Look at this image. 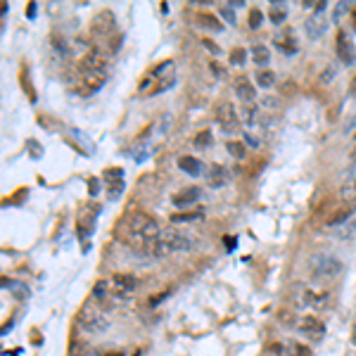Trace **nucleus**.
I'll use <instances>...</instances> for the list:
<instances>
[{
	"instance_id": "obj_1",
	"label": "nucleus",
	"mask_w": 356,
	"mask_h": 356,
	"mask_svg": "<svg viewBox=\"0 0 356 356\" xmlns=\"http://www.w3.org/2000/svg\"><path fill=\"white\" fill-rule=\"evenodd\" d=\"M119 228H121V233L126 235V240H138V242H140V249L148 245V242L157 240L159 233H162L159 223L145 212H131L129 216L119 223Z\"/></svg>"
},
{
	"instance_id": "obj_2",
	"label": "nucleus",
	"mask_w": 356,
	"mask_h": 356,
	"mask_svg": "<svg viewBox=\"0 0 356 356\" xmlns=\"http://www.w3.org/2000/svg\"><path fill=\"white\" fill-rule=\"evenodd\" d=\"M76 323L81 325V330L91 332V335H102L110 330V321L104 318V311L95 304H83L76 313Z\"/></svg>"
},
{
	"instance_id": "obj_3",
	"label": "nucleus",
	"mask_w": 356,
	"mask_h": 356,
	"mask_svg": "<svg viewBox=\"0 0 356 356\" xmlns=\"http://www.w3.org/2000/svg\"><path fill=\"white\" fill-rule=\"evenodd\" d=\"M309 266H311V273L318 276V278H335L344 268L342 261L337 259V257H332V254H313Z\"/></svg>"
},
{
	"instance_id": "obj_4",
	"label": "nucleus",
	"mask_w": 356,
	"mask_h": 356,
	"mask_svg": "<svg viewBox=\"0 0 356 356\" xmlns=\"http://www.w3.org/2000/svg\"><path fill=\"white\" fill-rule=\"evenodd\" d=\"M159 240H162L164 245L169 247V252H190L195 249V238H190L185 231H178V228H162V233H159Z\"/></svg>"
},
{
	"instance_id": "obj_5",
	"label": "nucleus",
	"mask_w": 356,
	"mask_h": 356,
	"mask_svg": "<svg viewBox=\"0 0 356 356\" xmlns=\"http://www.w3.org/2000/svg\"><path fill=\"white\" fill-rule=\"evenodd\" d=\"M216 121H219V126L226 133H235L238 131V110H235L233 102H221L219 107H216Z\"/></svg>"
},
{
	"instance_id": "obj_6",
	"label": "nucleus",
	"mask_w": 356,
	"mask_h": 356,
	"mask_svg": "<svg viewBox=\"0 0 356 356\" xmlns=\"http://www.w3.org/2000/svg\"><path fill=\"white\" fill-rule=\"evenodd\" d=\"M107 81V71H81V93L93 95L104 86Z\"/></svg>"
},
{
	"instance_id": "obj_7",
	"label": "nucleus",
	"mask_w": 356,
	"mask_h": 356,
	"mask_svg": "<svg viewBox=\"0 0 356 356\" xmlns=\"http://www.w3.org/2000/svg\"><path fill=\"white\" fill-rule=\"evenodd\" d=\"M328 26H330V22H328V17H325L323 12H313L309 19L304 22V31L311 40H318L325 31H328Z\"/></svg>"
},
{
	"instance_id": "obj_8",
	"label": "nucleus",
	"mask_w": 356,
	"mask_h": 356,
	"mask_svg": "<svg viewBox=\"0 0 356 356\" xmlns=\"http://www.w3.org/2000/svg\"><path fill=\"white\" fill-rule=\"evenodd\" d=\"M340 200H342L344 204H349L351 209H356V164H351L349 171H347V178L342 181Z\"/></svg>"
},
{
	"instance_id": "obj_9",
	"label": "nucleus",
	"mask_w": 356,
	"mask_h": 356,
	"mask_svg": "<svg viewBox=\"0 0 356 356\" xmlns=\"http://www.w3.org/2000/svg\"><path fill=\"white\" fill-rule=\"evenodd\" d=\"M337 59L344 67H351L356 62L354 48H351V40H349V33L347 31H337Z\"/></svg>"
},
{
	"instance_id": "obj_10",
	"label": "nucleus",
	"mask_w": 356,
	"mask_h": 356,
	"mask_svg": "<svg viewBox=\"0 0 356 356\" xmlns=\"http://www.w3.org/2000/svg\"><path fill=\"white\" fill-rule=\"evenodd\" d=\"M302 304L309 306V309L323 311V309H328V304H330V295H328V292H321V290L309 287V290H304V295H302Z\"/></svg>"
},
{
	"instance_id": "obj_11",
	"label": "nucleus",
	"mask_w": 356,
	"mask_h": 356,
	"mask_svg": "<svg viewBox=\"0 0 356 356\" xmlns=\"http://www.w3.org/2000/svg\"><path fill=\"white\" fill-rule=\"evenodd\" d=\"M112 285H114V292L117 295H129V292H136L138 290V278L136 276H131V273H114L112 276Z\"/></svg>"
},
{
	"instance_id": "obj_12",
	"label": "nucleus",
	"mask_w": 356,
	"mask_h": 356,
	"mask_svg": "<svg viewBox=\"0 0 356 356\" xmlns=\"http://www.w3.org/2000/svg\"><path fill=\"white\" fill-rule=\"evenodd\" d=\"M93 31L97 36H110L114 31V14L110 10H104V12L95 14V19H93Z\"/></svg>"
},
{
	"instance_id": "obj_13",
	"label": "nucleus",
	"mask_w": 356,
	"mask_h": 356,
	"mask_svg": "<svg viewBox=\"0 0 356 356\" xmlns=\"http://www.w3.org/2000/svg\"><path fill=\"white\" fill-rule=\"evenodd\" d=\"M204 178H207V183L212 185V188H223V185L231 181V174H228L226 166H221V164H212Z\"/></svg>"
},
{
	"instance_id": "obj_14",
	"label": "nucleus",
	"mask_w": 356,
	"mask_h": 356,
	"mask_svg": "<svg viewBox=\"0 0 356 356\" xmlns=\"http://www.w3.org/2000/svg\"><path fill=\"white\" fill-rule=\"evenodd\" d=\"M178 166H181L183 174H188V176H207L204 174V164H202L197 157H181V159H178Z\"/></svg>"
},
{
	"instance_id": "obj_15",
	"label": "nucleus",
	"mask_w": 356,
	"mask_h": 356,
	"mask_svg": "<svg viewBox=\"0 0 356 356\" xmlns=\"http://www.w3.org/2000/svg\"><path fill=\"white\" fill-rule=\"evenodd\" d=\"M299 330L302 332H306V335H323L325 332V325L318 321V318H313V316H306V318H302L299 321Z\"/></svg>"
},
{
	"instance_id": "obj_16",
	"label": "nucleus",
	"mask_w": 356,
	"mask_h": 356,
	"mask_svg": "<svg viewBox=\"0 0 356 356\" xmlns=\"http://www.w3.org/2000/svg\"><path fill=\"white\" fill-rule=\"evenodd\" d=\"M200 195H202L200 188H185L183 193L174 195V204L176 207H188V204H193V202L200 200Z\"/></svg>"
},
{
	"instance_id": "obj_17",
	"label": "nucleus",
	"mask_w": 356,
	"mask_h": 356,
	"mask_svg": "<svg viewBox=\"0 0 356 356\" xmlns=\"http://www.w3.org/2000/svg\"><path fill=\"white\" fill-rule=\"evenodd\" d=\"M268 17H271V22L276 26L285 24V19H287V5H285V0H271V12H268Z\"/></svg>"
},
{
	"instance_id": "obj_18",
	"label": "nucleus",
	"mask_w": 356,
	"mask_h": 356,
	"mask_svg": "<svg viewBox=\"0 0 356 356\" xmlns=\"http://www.w3.org/2000/svg\"><path fill=\"white\" fill-rule=\"evenodd\" d=\"M235 93H238V97L242 102H254V100H257V88H254L249 81H245V78L235 83Z\"/></svg>"
},
{
	"instance_id": "obj_19",
	"label": "nucleus",
	"mask_w": 356,
	"mask_h": 356,
	"mask_svg": "<svg viewBox=\"0 0 356 356\" xmlns=\"http://www.w3.org/2000/svg\"><path fill=\"white\" fill-rule=\"evenodd\" d=\"M200 219H204V209H195V212L171 214V223H190V221H200Z\"/></svg>"
},
{
	"instance_id": "obj_20",
	"label": "nucleus",
	"mask_w": 356,
	"mask_h": 356,
	"mask_svg": "<svg viewBox=\"0 0 356 356\" xmlns=\"http://www.w3.org/2000/svg\"><path fill=\"white\" fill-rule=\"evenodd\" d=\"M252 62L254 65H259V67H266L268 62H271V50L266 46H252Z\"/></svg>"
},
{
	"instance_id": "obj_21",
	"label": "nucleus",
	"mask_w": 356,
	"mask_h": 356,
	"mask_svg": "<svg viewBox=\"0 0 356 356\" xmlns=\"http://www.w3.org/2000/svg\"><path fill=\"white\" fill-rule=\"evenodd\" d=\"M197 24H200L202 29H209V31H221V29H223V24L219 22V17L207 14V12H202L200 17H197Z\"/></svg>"
},
{
	"instance_id": "obj_22",
	"label": "nucleus",
	"mask_w": 356,
	"mask_h": 356,
	"mask_svg": "<svg viewBox=\"0 0 356 356\" xmlns=\"http://www.w3.org/2000/svg\"><path fill=\"white\" fill-rule=\"evenodd\" d=\"M276 48H278L280 52H285V55H295V52L299 50L297 40H292L287 33H285V36H280V38H276Z\"/></svg>"
},
{
	"instance_id": "obj_23",
	"label": "nucleus",
	"mask_w": 356,
	"mask_h": 356,
	"mask_svg": "<svg viewBox=\"0 0 356 356\" xmlns=\"http://www.w3.org/2000/svg\"><path fill=\"white\" fill-rule=\"evenodd\" d=\"M354 212H356V209H351V207L340 209V212L332 214L330 219H328V226H344V223L351 219V214H354Z\"/></svg>"
},
{
	"instance_id": "obj_24",
	"label": "nucleus",
	"mask_w": 356,
	"mask_h": 356,
	"mask_svg": "<svg viewBox=\"0 0 356 356\" xmlns=\"http://www.w3.org/2000/svg\"><path fill=\"white\" fill-rule=\"evenodd\" d=\"M226 150H228V155L235 157V159H245V142L228 140V142H226Z\"/></svg>"
},
{
	"instance_id": "obj_25",
	"label": "nucleus",
	"mask_w": 356,
	"mask_h": 356,
	"mask_svg": "<svg viewBox=\"0 0 356 356\" xmlns=\"http://www.w3.org/2000/svg\"><path fill=\"white\" fill-rule=\"evenodd\" d=\"M356 235V219L347 221L344 226H340V231H337V238H342V240H349Z\"/></svg>"
},
{
	"instance_id": "obj_26",
	"label": "nucleus",
	"mask_w": 356,
	"mask_h": 356,
	"mask_svg": "<svg viewBox=\"0 0 356 356\" xmlns=\"http://www.w3.org/2000/svg\"><path fill=\"white\" fill-rule=\"evenodd\" d=\"M50 43H52V48H55V50H57L59 55H62V57H67V55H69V43H67V40L62 38V36H57V33H55Z\"/></svg>"
},
{
	"instance_id": "obj_27",
	"label": "nucleus",
	"mask_w": 356,
	"mask_h": 356,
	"mask_svg": "<svg viewBox=\"0 0 356 356\" xmlns=\"http://www.w3.org/2000/svg\"><path fill=\"white\" fill-rule=\"evenodd\" d=\"M287 354H290V356H311V349L306 347V344L290 342V344H287Z\"/></svg>"
},
{
	"instance_id": "obj_28",
	"label": "nucleus",
	"mask_w": 356,
	"mask_h": 356,
	"mask_svg": "<svg viewBox=\"0 0 356 356\" xmlns=\"http://www.w3.org/2000/svg\"><path fill=\"white\" fill-rule=\"evenodd\" d=\"M273 83H276V74H273V71H261V74H257V86L271 88Z\"/></svg>"
},
{
	"instance_id": "obj_29",
	"label": "nucleus",
	"mask_w": 356,
	"mask_h": 356,
	"mask_svg": "<svg viewBox=\"0 0 356 356\" xmlns=\"http://www.w3.org/2000/svg\"><path fill=\"white\" fill-rule=\"evenodd\" d=\"M245 62H247V50H245V48H235V50L231 52V65L242 67Z\"/></svg>"
},
{
	"instance_id": "obj_30",
	"label": "nucleus",
	"mask_w": 356,
	"mask_h": 356,
	"mask_svg": "<svg viewBox=\"0 0 356 356\" xmlns=\"http://www.w3.org/2000/svg\"><path fill=\"white\" fill-rule=\"evenodd\" d=\"M335 76H337V67L328 65V67L323 69V74H321V83H323V86H330L332 81H335Z\"/></svg>"
},
{
	"instance_id": "obj_31",
	"label": "nucleus",
	"mask_w": 356,
	"mask_h": 356,
	"mask_svg": "<svg viewBox=\"0 0 356 356\" xmlns=\"http://www.w3.org/2000/svg\"><path fill=\"white\" fill-rule=\"evenodd\" d=\"M280 323L283 325H297L299 321H302V318H297V313H295V311H280Z\"/></svg>"
},
{
	"instance_id": "obj_32",
	"label": "nucleus",
	"mask_w": 356,
	"mask_h": 356,
	"mask_svg": "<svg viewBox=\"0 0 356 356\" xmlns=\"http://www.w3.org/2000/svg\"><path fill=\"white\" fill-rule=\"evenodd\" d=\"M212 131H202V133H197V138H195V145L197 148H209L212 145Z\"/></svg>"
},
{
	"instance_id": "obj_33",
	"label": "nucleus",
	"mask_w": 356,
	"mask_h": 356,
	"mask_svg": "<svg viewBox=\"0 0 356 356\" xmlns=\"http://www.w3.org/2000/svg\"><path fill=\"white\" fill-rule=\"evenodd\" d=\"M104 181L107 183L123 181V169H107V171H104Z\"/></svg>"
},
{
	"instance_id": "obj_34",
	"label": "nucleus",
	"mask_w": 356,
	"mask_h": 356,
	"mask_svg": "<svg viewBox=\"0 0 356 356\" xmlns=\"http://www.w3.org/2000/svg\"><path fill=\"white\" fill-rule=\"evenodd\" d=\"M219 14L228 22V24H235V12H233V7H231V5H221L219 7Z\"/></svg>"
},
{
	"instance_id": "obj_35",
	"label": "nucleus",
	"mask_w": 356,
	"mask_h": 356,
	"mask_svg": "<svg viewBox=\"0 0 356 356\" xmlns=\"http://www.w3.org/2000/svg\"><path fill=\"white\" fill-rule=\"evenodd\" d=\"M261 19H264L261 10H249V29H259V26H261Z\"/></svg>"
},
{
	"instance_id": "obj_36",
	"label": "nucleus",
	"mask_w": 356,
	"mask_h": 356,
	"mask_svg": "<svg viewBox=\"0 0 356 356\" xmlns=\"http://www.w3.org/2000/svg\"><path fill=\"white\" fill-rule=\"evenodd\" d=\"M257 121H259V112L254 110V107H247L245 110V123L247 126H257Z\"/></svg>"
},
{
	"instance_id": "obj_37",
	"label": "nucleus",
	"mask_w": 356,
	"mask_h": 356,
	"mask_svg": "<svg viewBox=\"0 0 356 356\" xmlns=\"http://www.w3.org/2000/svg\"><path fill=\"white\" fill-rule=\"evenodd\" d=\"M171 292H174V287H169V290L159 292V295H152V297L148 299V304H150V306H157V304H159V302H164V299H166L169 295H171Z\"/></svg>"
},
{
	"instance_id": "obj_38",
	"label": "nucleus",
	"mask_w": 356,
	"mask_h": 356,
	"mask_svg": "<svg viewBox=\"0 0 356 356\" xmlns=\"http://www.w3.org/2000/svg\"><path fill=\"white\" fill-rule=\"evenodd\" d=\"M347 10H349V3H337L335 10H332V22H340V17H342Z\"/></svg>"
},
{
	"instance_id": "obj_39",
	"label": "nucleus",
	"mask_w": 356,
	"mask_h": 356,
	"mask_svg": "<svg viewBox=\"0 0 356 356\" xmlns=\"http://www.w3.org/2000/svg\"><path fill=\"white\" fill-rule=\"evenodd\" d=\"M26 148L31 150V157H33V159H40V157H43V148H40L36 140H29V142H26Z\"/></svg>"
},
{
	"instance_id": "obj_40",
	"label": "nucleus",
	"mask_w": 356,
	"mask_h": 356,
	"mask_svg": "<svg viewBox=\"0 0 356 356\" xmlns=\"http://www.w3.org/2000/svg\"><path fill=\"white\" fill-rule=\"evenodd\" d=\"M123 190V181H117V183H110V197H119V193Z\"/></svg>"
},
{
	"instance_id": "obj_41",
	"label": "nucleus",
	"mask_w": 356,
	"mask_h": 356,
	"mask_svg": "<svg viewBox=\"0 0 356 356\" xmlns=\"http://www.w3.org/2000/svg\"><path fill=\"white\" fill-rule=\"evenodd\" d=\"M245 145H249V148H259V138L247 131V133H245Z\"/></svg>"
},
{
	"instance_id": "obj_42",
	"label": "nucleus",
	"mask_w": 356,
	"mask_h": 356,
	"mask_svg": "<svg viewBox=\"0 0 356 356\" xmlns=\"http://www.w3.org/2000/svg\"><path fill=\"white\" fill-rule=\"evenodd\" d=\"M223 245H226V249H228V252H233L235 247H238V240H235V238H231V235H226V238H223Z\"/></svg>"
},
{
	"instance_id": "obj_43",
	"label": "nucleus",
	"mask_w": 356,
	"mask_h": 356,
	"mask_svg": "<svg viewBox=\"0 0 356 356\" xmlns=\"http://www.w3.org/2000/svg\"><path fill=\"white\" fill-rule=\"evenodd\" d=\"M202 46H204V48H207V50H212L214 52V55H219V46H214V43H212V40H209V38H204V40H202Z\"/></svg>"
},
{
	"instance_id": "obj_44",
	"label": "nucleus",
	"mask_w": 356,
	"mask_h": 356,
	"mask_svg": "<svg viewBox=\"0 0 356 356\" xmlns=\"http://www.w3.org/2000/svg\"><path fill=\"white\" fill-rule=\"evenodd\" d=\"M212 71H214V74H216V76H221V78L226 76V69H223V67H221V65H216V62H212Z\"/></svg>"
},
{
	"instance_id": "obj_45",
	"label": "nucleus",
	"mask_w": 356,
	"mask_h": 356,
	"mask_svg": "<svg viewBox=\"0 0 356 356\" xmlns=\"http://www.w3.org/2000/svg\"><path fill=\"white\" fill-rule=\"evenodd\" d=\"M271 351H276L278 356H285V344H280V342H273L271 344Z\"/></svg>"
},
{
	"instance_id": "obj_46",
	"label": "nucleus",
	"mask_w": 356,
	"mask_h": 356,
	"mask_svg": "<svg viewBox=\"0 0 356 356\" xmlns=\"http://www.w3.org/2000/svg\"><path fill=\"white\" fill-rule=\"evenodd\" d=\"M88 188H91V195H97V188H100L97 178H91V181H88Z\"/></svg>"
},
{
	"instance_id": "obj_47",
	"label": "nucleus",
	"mask_w": 356,
	"mask_h": 356,
	"mask_svg": "<svg viewBox=\"0 0 356 356\" xmlns=\"http://www.w3.org/2000/svg\"><path fill=\"white\" fill-rule=\"evenodd\" d=\"M95 356H123V351H95Z\"/></svg>"
},
{
	"instance_id": "obj_48",
	"label": "nucleus",
	"mask_w": 356,
	"mask_h": 356,
	"mask_svg": "<svg viewBox=\"0 0 356 356\" xmlns=\"http://www.w3.org/2000/svg\"><path fill=\"white\" fill-rule=\"evenodd\" d=\"M228 5L233 7V10H240V7H245V0H231Z\"/></svg>"
},
{
	"instance_id": "obj_49",
	"label": "nucleus",
	"mask_w": 356,
	"mask_h": 356,
	"mask_svg": "<svg viewBox=\"0 0 356 356\" xmlns=\"http://www.w3.org/2000/svg\"><path fill=\"white\" fill-rule=\"evenodd\" d=\"M26 14H29V19H33V17H36V3H31V5L26 7Z\"/></svg>"
},
{
	"instance_id": "obj_50",
	"label": "nucleus",
	"mask_w": 356,
	"mask_h": 356,
	"mask_svg": "<svg viewBox=\"0 0 356 356\" xmlns=\"http://www.w3.org/2000/svg\"><path fill=\"white\" fill-rule=\"evenodd\" d=\"M264 104H266V107H278V100H273V97H266Z\"/></svg>"
},
{
	"instance_id": "obj_51",
	"label": "nucleus",
	"mask_w": 356,
	"mask_h": 356,
	"mask_svg": "<svg viewBox=\"0 0 356 356\" xmlns=\"http://www.w3.org/2000/svg\"><path fill=\"white\" fill-rule=\"evenodd\" d=\"M351 342L356 344V323H354V328H351Z\"/></svg>"
},
{
	"instance_id": "obj_52",
	"label": "nucleus",
	"mask_w": 356,
	"mask_h": 356,
	"mask_svg": "<svg viewBox=\"0 0 356 356\" xmlns=\"http://www.w3.org/2000/svg\"><path fill=\"white\" fill-rule=\"evenodd\" d=\"M351 164H356V150L351 152Z\"/></svg>"
},
{
	"instance_id": "obj_53",
	"label": "nucleus",
	"mask_w": 356,
	"mask_h": 356,
	"mask_svg": "<svg viewBox=\"0 0 356 356\" xmlns=\"http://www.w3.org/2000/svg\"><path fill=\"white\" fill-rule=\"evenodd\" d=\"M351 17H354V26H356V12H354V14H351Z\"/></svg>"
},
{
	"instance_id": "obj_54",
	"label": "nucleus",
	"mask_w": 356,
	"mask_h": 356,
	"mask_svg": "<svg viewBox=\"0 0 356 356\" xmlns=\"http://www.w3.org/2000/svg\"><path fill=\"white\" fill-rule=\"evenodd\" d=\"M354 91H356V83H354Z\"/></svg>"
},
{
	"instance_id": "obj_55",
	"label": "nucleus",
	"mask_w": 356,
	"mask_h": 356,
	"mask_svg": "<svg viewBox=\"0 0 356 356\" xmlns=\"http://www.w3.org/2000/svg\"><path fill=\"white\" fill-rule=\"evenodd\" d=\"M354 138H356V136H354Z\"/></svg>"
}]
</instances>
